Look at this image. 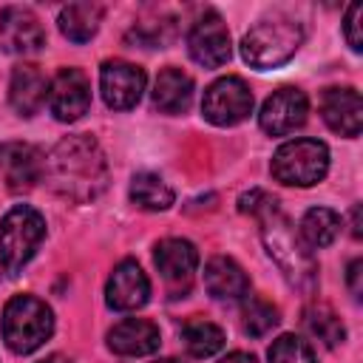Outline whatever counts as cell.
Listing matches in <instances>:
<instances>
[{"mask_svg": "<svg viewBox=\"0 0 363 363\" xmlns=\"http://www.w3.org/2000/svg\"><path fill=\"white\" fill-rule=\"evenodd\" d=\"M238 210L250 213L261 221V238L267 244V252L278 261L281 272L301 289H309L315 284L318 267L315 258L309 255L306 244L301 241V235H295L292 224L286 221V216L278 210L275 196L264 193V190H250L238 199Z\"/></svg>", "mask_w": 363, "mask_h": 363, "instance_id": "cell-1", "label": "cell"}, {"mask_svg": "<svg viewBox=\"0 0 363 363\" xmlns=\"http://www.w3.org/2000/svg\"><path fill=\"white\" fill-rule=\"evenodd\" d=\"M43 176L51 182V187L60 196L71 201H91L94 196L102 193L108 167L99 145L91 136L79 133V136L62 139L51 150V156L45 159Z\"/></svg>", "mask_w": 363, "mask_h": 363, "instance_id": "cell-2", "label": "cell"}, {"mask_svg": "<svg viewBox=\"0 0 363 363\" xmlns=\"http://www.w3.org/2000/svg\"><path fill=\"white\" fill-rule=\"evenodd\" d=\"M303 43V26L292 17H272L255 23L241 40V57L258 71L278 68L298 54Z\"/></svg>", "mask_w": 363, "mask_h": 363, "instance_id": "cell-3", "label": "cell"}, {"mask_svg": "<svg viewBox=\"0 0 363 363\" xmlns=\"http://www.w3.org/2000/svg\"><path fill=\"white\" fill-rule=\"evenodd\" d=\"M54 332V315L45 301L34 295H14L3 309V340L11 352L28 354L40 349Z\"/></svg>", "mask_w": 363, "mask_h": 363, "instance_id": "cell-4", "label": "cell"}, {"mask_svg": "<svg viewBox=\"0 0 363 363\" xmlns=\"http://www.w3.org/2000/svg\"><path fill=\"white\" fill-rule=\"evenodd\" d=\"M43 238H45V218L28 204L11 207L0 221V264H3V269L17 275L31 261V255L37 252Z\"/></svg>", "mask_w": 363, "mask_h": 363, "instance_id": "cell-5", "label": "cell"}, {"mask_svg": "<svg viewBox=\"0 0 363 363\" xmlns=\"http://www.w3.org/2000/svg\"><path fill=\"white\" fill-rule=\"evenodd\" d=\"M269 167L281 184L312 187L329 170V150L318 139H292L275 150Z\"/></svg>", "mask_w": 363, "mask_h": 363, "instance_id": "cell-6", "label": "cell"}, {"mask_svg": "<svg viewBox=\"0 0 363 363\" xmlns=\"http://www.w3.org/2000/svg\"><path fill=\"white\" fill-rule=\"evenodd\" d=\"M250 111H252V91L247 88V82L241 77H221L204 91L201 113L207 122H213L218 128L244 122L250 116Z\"/></svg>", "mask_w": 363, "mask_h": 363, "instance_id": "cell-7", "label": "cell"}, {"mask_svg": "<svg viewBox=\"0 0 363 363\" xmlns=\"http://www.w3.org/2000/svg\"><path fill=\"white\" fill-rule=\"evenodd\" d=\"M306 111H309L306 94L295 85H286V88H278L272 96L264 99L261 113H258V125L269 136H286L306 122Z\"/></svg>", "mask_w": 363, "mask_h": 363, "instance_id": "cell-8", "label": "cell"}, {"mask_svg": "<svg viewBox=\"0 0 363 363\" xmlns=\"http://www.w3.org/2000/svg\"><path fill=\"white\" fill-rule=\"evenodd\" d=\"M145 71L133 62L125 60H108L99 68V88H102V99L108 102V108L113 111H128L142 99L145 91Z\"/></svg>", "mask_w": 363, "mask_h": 363, "instance_id": "cell-9", "label": "cell"}, {"mask_svg": "<svg viewBox=\"0 0 363 363\" xmlns=\"http://www.w3.org/2000/svg\"><path fill=\"white\" fill-rule=\"evenodd\" d=\"M187 51L204 68H218L230 60V31L216 11H207L193 23L187 34Z\"/></svg>", "mask_w": 363, "mask_h": 363, "instance_id": "cell-10", "label": "cell"}, {"mask_svg": "<svg viewBox=\"0 0 363 363\" xmlns=\"http://www.w3.org/2000/svg\"><path fill=\"white\" fill-rule=\"evenodd\" d=\"M48 105L60 122L79 119L91 105L88 77L79 68H60V74L51 79V88H48Z\"/></svg>", "mask_w": 363, "mask_h": 363, "instance_id": "cell-11", "label": "cell"}, {"mask_svg": "<svg viewBox=\"0 0 363 363\" xmlns=\"http://www.w3.org/2000/svg\"><path fill=\"white\" fill-rule=\"evenodd\" d=\"M153 261L173 292H187L199 267V250L187 238H164L156 244Z\"/></svg>", "mask_w": 363, "mask_h": 363, "instance_id": "cell-12", "label": "cell"}, {"mask_svg": "<svg viewBox=\"0 0 363 363\" xmlns=\"http://www.w3.org/2000/svg\"><path fill=\"white\" fill-rule=\"evenodd\" d=\"M150 298V281L136 261H119L105 284V301L116 312H133Z\"/></svg>", "mask_w": 363, "mask_h": 363, "instance_id": "cell-13", "label": "cell"}, {"mask_svg": "<svg viewBox=\"0 0 363 363\" xmlns=\"http://www.w3.org/2000/svg\"><path fill=\"white\" fill-rule=\"evenodd\" d=\"M0 43L11 54H34L45 45L40 17L26 6H9L0 11Z\"/></svg>", "mask_w": 363, "mask_h": 363, "instance_id": "cell-14", "label": "cell"}, {"mask_svg": "<svg viewBox=\"0 0 363 363\" xmlns=\"http://www.w3.org/2000/svg\"><path fill=\"white\" fill-rule=\"evenodd\" d=\"M45 170V159L34 145L26 142H3L0 145V173L9 184V190H31Z\"/></svg>", "mask_w": 363, "mask_h": 363, "instance_id": "cell-15", "label": "cell"}, {"mask_svg": "<svg viewBox=\"0 0 363 363\" xmlns=\"http://www.w3.org/2000/svg\"><path fill=\"white\" fill-rule=\"evenodd\" d=\"M320 116L340 136H357L363 122V102L354 88H326L320 94Z\"/></svg>", "mask_w": 363, "mask_h": 363, "instance_id": "cell-16", "label": "cell"}, {"mask_svg": "<svg viewBox=\"0 0 363 363\" xmlns=\"http://www.w3.org/2000/svg\"><path fill=\"white\" fill-rule=\"evenodd\" d=\"M48 88L51 82L45 79V74L31 65V62H23L11 71V82H9V99H11V108L20 113V116H34L45 99H48Z\"/></svg>", "mask_w": 363, "mask_h": 363, "instance_id": "cell-17", "label": "cell"}, {"mask_svg": "<svg viewBox=\"0 0 363 363\" xmlns=\"http://www.w3.org/2000/svg\"><path fill=\"white\" fill-rule=\"evenodd\" d=\"M162 343L159 337V326L145 320V318H125L119 320L111 332H108V346L111 352L122 354V357H142L156 352Z\"/></svg>", "mask_w": 363, "mask_h": 363, "instance_id": "cell-18", "label": "cell"}, {"mask_svg": "<svg viewBox=\"0 0 363 363\" xmlns=\"http://www.w3.org/2000/svg\"><path fill=\"white\" fill-rule=\"evenodd\" d=\"M204 286L218 301H238L250 292V278L233 258L216 255L204 267Z\"/></svg>", "mask_w": 363, "mask_h": 363, "instance_id": "cell-19", "label": "cell"}, {"mask_svg": "<svg viewBox=\"0 0 363 363\" xmlns=\"http://www.w3.org/2000/svg\"><path fill=\"white\" fill-rule=\"evenodd\" d=\"M193 102V79L182 68H164L159 71L153 82V108L162 113H182Z\"/></svg>", "mask_w": 363, "mask_h": 363, "instance_id": "cell-20", "label": "cell"}, {"mask_svg": "<svg viewBox=\"0 0 363 363\" xmlns=\"http://www.w3.org/2000/svg\"><path fill=\"white\" fill-rule=\"evenodd\" d=\"M102 14H105V9L99 3H91V0H85V3H68L60 11V31L71 43H88L99 31Z\"/></svg>", "mask_w": 363, "mask_h": 363, "instance_id": "cell-21", "label": "cell"}, {"mask_svg": "<svg viewBox=\"0 0 363 363\" xmlns=\"http://www.w3.org/2000/svg\"><path fill=\"white\" fill-rule=\"evenodd\" d=\"M340 233V216L329 207H312L303 213L301 218V241L306 244V250H320L329 247Z\"/></svg>", "mask_w": 363, "mask_h": 363, "instance_id": "cell-22", "label": "cell"}, {"mask_svg": "<svg viewBox=\"0 0 363 363\" xmlns=\"http://www.w3.org/2000/svg\"><path fill=\"white\" fill-rule=\"evenodd\" d=\"M182 340L193 357H210L224 346V332H221V326H216L204 318H190L182 326Z\"/></svg>", "mask_w": 363, "mask_h": 363, "instance_id": "cell-23", "label": "cell"}, {"mask_svg": "<svg viewBox=\"0 0 363 363\" xmlns=\"http://www.w3.org/2000/svg\"><path fill=\"white\" fill-rule=\"evenodd\" d=\"M130 201L142 210H167L173 204V190L156 173H136L130 182Z\"/></svg>", "mask_w": 363, "mask_h": 363, "instance_id": "cell-24", "label": "cell"}, {"mask_svg": "<svg viewBox=\"0 0 363 363\" xmlns=\"http://www.w3.org/2000/svg\"><path fill=\"white\" fill-rule=\"evenodd\" d=\"M303 323H306V329L318 337V340H323V346H337V343H343V337H346V329H343V323H340V318L329 309V306H323V303H318V306H309L306 312H303Z\"/></svg>", "mask_w": 363, "mask_h": 363, "instance_id": "cell-25", "label": "cell"}, {"mask_svg": "<svg viewBox=\"0 0 363 363\" xmlns=\"http://www.w3.org/2000/svg\"><path fill=\"white\" fill-rule=\"evenodd\" d=\"M241 318H244V332L252 335V337H264L281 320L278 309L269 301H264V298H247L244 309H241Z\"/></svg>", "mask_w": 363, "mask_h": 363, "instance_id": "cell-26", "label": "cell"}, {"mask_svg": "<svg viewBox=\"0 0 363 363\" xmlns=\"http://www.w3.org/2000/svg\"><path fill=\"white\" fill-rule=\"evenodd\" d=\"M269 363H315V352L298 335H281L269 346Z\"/></svg>", "mask_w": 363, "mask_h": 363, "instance_id": "cell-27", "label": "cell"}, {"mask_svg": "<svg viewBox=\"0 0 363 363\" xmlns=\"http://www.w3.org/2000/svg\"><path fill=\"white\" fill-rule=\"evenodd\" d=\"M360 17H363V6L360 3H352L349 11H346V23H343V34H346V43L352 51H360L363 48V40H360Z\"/></svg>", "mask_w": 363, "mask_h": 363, "instance_id": "cell-28", "label": "cell"}, {"mask_svg": "<svg viewBox=\"0 0 363 363\" xmlns=\"http://www.w3.org/2000/svg\"><path fill=\"white\" fill-rule=\"evenodd\" d=\"M360 275H363V261H360V258H354V261L349 264V275H346V281H349V289H352L354 301H360V292H363V286H360Z\"/></svg>", "mask_w": 363, "mask_h": 363, "instance_id": "cell-29", "label": "cell"}, {"mask_svg": "<svg viewBox=\"0 0 363 363\" xmlns=\"http://www.w3.org/2000/svg\"><path fill=\"white\" fill-rule=\"evenodd\" d=\"M218 363H258L252 354H247V352H230L227 357H221Z\"/></svg>", "mask_w": 363, "mask_h": 363, "instance_id": "cell-30", "label": "cell"}, {"mask_svg": "<svg viewBox=\"0 0 363 363\" xmlns=\"http://www.w3.org/2000/svg\"><path fill=\"white\" fill-rule=\"evenodd\" d=\"M352 235L360 238V207L352 210Z\"/></svg>", "mask_w": 363, "mask_h": 363, "instance_id": "cell-31", "label": "cell"}, {"mask_svg": "<svg viewBox=\"0 0 363 363\" xmlns=\"http://www.w3.org/2000/svg\"><path fill=\"white\" fill-rule=\"evenodd\" d=\"M40 363H68L62 354H51V357H45V360H40Z\"/></svg>", "mask_w": 363, "mask_h": 363, "instance_id": "cell-32", "label": "cell"}, {"mask_svg": "<svg viewBox=\"0 0 363 363\" xmlns=\"http://www.w3.org/2000/svg\"><path fill=\"white\" fill-rule=\"evenodd\" d=\"M153 363H182V360H173V357H164V360H153Z\"/></svg>", "mask_w": 363, "mask_h": 363, "instance_id": "cell-33", "label": "cell"}]
</instances>
